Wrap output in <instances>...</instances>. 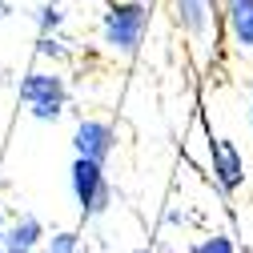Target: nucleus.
Wrapping results in <instances>:
<instances>
[{
    "label": "nucleus",
    "mask_w": 253,
    "mask_h": 253,
    "mask_svg": "<svg viewBox=\"0 0 253 253\" xmlns=\"http://www.w3.org/2000/svg\"><path fill=\"white\" fill-rule=\"evenodd\" d=\"M149 24H153L149 0H113L101 16V44L117 56H137Z\"/></svg>",
    "instance_id": "nucleus-1"
},
{
    "label": "nucleus",
    "mask_w": 253,
    "mask_h": 253,
    "mask_svg": "<svg viewBox=\"0 0 253 253\" xmlns=\"http://www.w3.org/2000/svg\"><path fill=\"white\" fill-rule=\"evenodd\" d=\"M20 101H24V109H28L33 121H56V117H65V109H69V84H65L60 73L33 69V73H24V81H20Z\"/></svg>",
    "instance_id": "nucleus-2"
},
{
    "label": "nucleus",
    "mask_w": 253,
    "mask_h": 253,
    "mask_svg": "<svg viewBox=\"0 0 253 253\" xmlns=\"http://www.w3.org/2000/svg\"><path fill=\"white\" fill-rule=\"evenodd\" d=\"M69 185H73V197H77V205H81V217H84V221L105 217V213H109V205H113V185H109L105 165L84 161V157H73Z\"/></svg>",
    "instance_id": "nucleus-3"
},
{
    "label": "nucleus",
    "mask_w": 253,
    "mask_h": 253,
    "mask_svg": "<svg viewBox=\"0 0 253 253\" xmlns=\"http://www.w3.org/2000/svg\"><path fill=\"white\" fill-rule=\"evenodd\" d=\"M209 169H213V181L225 197H237L245 189V153L237 149V141L213 137L209 141Z\"/></svg>",
    "instance_id": "nucleus-4"
},
{
    "label": "nucleus",
    "mask_w": 253,
    "mask_h": 253,
    "mask_svg": "<svg viewBox=\"0 0 253 253\" xmlns=\"http://www.w3.org/2000/svg\"><path fill=\"white\" fill-rule=\"evenodd\" d=\"M73 153L84 157V161L105 165L109 157L117 153V129H113L109 121H97V117L77 121V129H73Z\"/></svg>",
    "instance_id": "nucleus-5"
},
{
    "label": "nucleus",
    "mask_w": 253,
    "mask_h": 253,
    "mask_svg": "<svg viewBox=\"0 0 253 253\" xmlns=\"http://www.w3.org/2000/svg\"><path fill=\"white\" fill-rule=\"evenodd\" d=\"M44 221L33 213H20L12 225L4 229V253H41L44 249Z\"/></svg>",
    "instance_id": "nucleus-6"
},
{
    "label": "nucleus",
    "mask_w": 253,
    "mask_h": 253,
    "mask_svg": "<svg viewBox=\"0 0 253 253\" xmlns=\"http://www.w3.org/2000/svg\"><path fill=\"white\" fill-rule=\"evenodd\" d=\"M225 20V37L237 52H253V0H229L221 8Z\"/></svg>",
    "instance_id": "nucleus-7"
},
{
    "label": "nucleus",
    "mask_w": 253,
    "mask_h": 253,
    "mask_svg": "<svg viewBox=\"0 0 253 253\" xmlns=\"http://www.w3.org/2000/svg\"><path fill=\"white\" fill-rule=\"evenodd\" d=\"M173 20L189 41H205L209 37V20H213V4L209 0H169Z\"/></svg>",
    "instance_id": "nucleus-8"
},
{
    "label": "nucleus",
    "mask_w": 253,
    "mask_h": 253,
    "mask_svg": "<svg viewBox=\"0 0 253 253\" xmlns=\"http://www.w3.org/2000/svg\"><path fill=\"white\" fill-rule=\"evenodd\" d=\"M189 253H241V245L233 241V233H205L189 245Z\"/></svg>",
    "instance_id": "nucleus-9"
},
{
    "label": "nucleus",
    "mask_w": 253,
    "mask_h": 253,
    "mask_svg": "<svg viewBox=\"0 0 253 253\" xmlns=\"http://www.w3.org/2000/svg\"><path fill=\"white\" fill-rule=\"evenodd\" d=\"M41 253H84V245H81V233L60 229V233L44 237V249H41Z\"/></svg>",
    "instance_id": "nucleus-10"
},
{
    "label": "nucleus",
    "mask_w": 253,
    "mask_h": 253,
    "mask_svg": "<svg viewBox=\"0 0 253 253\" xmlns=\"http://www.w3.org/2000/svg\"><path fill=\"white\" fill-rule=\"evenodd\" d=\"M60 20H65V16H60V8H44V16H41V24H44V33H48V28H56Z\"/></svg>",
    "instance_id": "nucleus-11"
},
{
    "label": "nucleus",
    "mask_w": 253,
    "mask_h": 253,
    "mask_svg": "<svg viewBox=\"0 0 253 253\" xmlns=\"http://www.w3.org/2000/svg\"><path fill=\"white\" fill-rule=\"evenodd\" d=\"M0 245H4V205H0Z\"/></svg>",
    "instance_id": "nucleus-12"
},
{
    "label": "nucleus",
    "mask_w": 253,
    "mask_h": 253,
    "mask_svg": "<svg viewBox=\"0 0 253 253\" xmlns=\"http://www.w3.org/2000/svg\"><path fill=\"white\" fill-rule=\"evenodd\" d=\"M209 4H213V12H221V8H225V4H229V0H209Z\"/></svg>",
    "instance_id": "nucleus-13"
},
{
    "label": "nucleus",
    "mask_w": 253,
    "mask_h": 253,
    "mask_svg": "<svg viewBox=\"0 0 253 253\" xmlns=\"http://www.w3.org/2000/svg\"><path fill=\"white\" fill-rule=\"evenodd\" d=\"M249 125H253V88H249Z\"/></svg>",
    "instance_id": "nucleus-14"
},
{
    "label": "nucleus",
    "mask_w": 253,
    "mask_h": 253,
    "mask_svg": "<svg viewBox=\"0 0 253 253\" xmlns=\"http://www.w3.org/2000/svg\"><path fill=\"white\" fill-rule=\"evenodd\" d=\"M133 253H157V249H149V245H141V249H133Z\"/></svg>",
    "instance_id": "nucleus-15"
},
{
    "label": "nucleus",
    "mask_w": 253,
    "mask_h": 253,
    "mask_svg": "<svg viewBox=\"0 0 253 253\" xmlns=\"http://www.w3.org/2000/svg\"><path fill=\"white\" fill-rule=\"evenodd\" d=\"M109 4H113V0H109Z\"/></svg>",
    "instance_id": "nucleus-16"
}]
</instances>
